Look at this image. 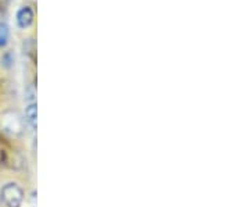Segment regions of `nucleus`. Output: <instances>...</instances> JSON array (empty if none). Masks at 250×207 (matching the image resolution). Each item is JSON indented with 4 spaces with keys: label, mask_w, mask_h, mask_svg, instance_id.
Wrapping results in <instances>:
<instances>
[{
    "label": "nucleus",
    "mask_w": 250,
    "mask_h": 207,
    "mask_svg": "<svg viewBox=\"0 0 250 207\" xmlns=\"http://www.w3.org/2000/svg\"><path fill=\"white\" fill-rule=\"evenodd\" d=\"M34 20H35V13L34 9L31 6H21L17 10V14H16V22H17V27L20 29H27L32 24H34Z\"/></svg>",
    "instance_id": "f03ea898"
},
{
    "label": "nucleus",
    "mask_w": 250,
    "mask_h": 207,
    "mask_svg": "<svg viewBox=\"0 0 250 207\" xmlns=\"http://www.w3.org/2000/svg\"><path fill=\"white\" fill-rule=\"evenodd\" d=\"M31 182L24 171L0 168V207H25Z\"/></svg>",
    "instance_id": "f257e3e1"
},
{
    "label": "nucleus",
    "mask_w": 250,
    "mask_h": 207,
    "mask_svg": "<svg viewBox=\"0 0 250 207\" xmlns=\"http://www.w3.org/2000/svg\"><path fill=\"white\" fill-rule=\"evenodd\" d=\"M14 54L11 50H6V52H3V54L0 56V67L3 68V70H6V71H9L11 70L13 67H14Z\"/></svg>",
    "instance_id": "7ed1b4c3"
},
{
    "label": "nucleus",
    "mask_w": 250,
    "mask_h": 207,
    "mask_svg": "<svg viewBox=\"0 0 250 207\" xmlns=\"http://www.w3.org/2000/svg\"><path fill=\"white\" fill-rule=\"evenodd\" d=\"M3 160V150H1V147H0V163Z\"/></svg>",
    "instance_id": "39448f33"
},
{
    "label": "nucleus",
    "mask_w": 250,
    "mask_h": 207,
    "mask_svg": "<svg viewBox=\"0 0 250 207\" xmlns=\"http://www.w3.org/2000/svg\"><path fill=\"white\" fill-rule=\"evenodd\" d=\"M10 39V27L6 21H0V49L6 47Z\"/></svg>",
    "instance_id": "20e7f679"
}]
</instances>
